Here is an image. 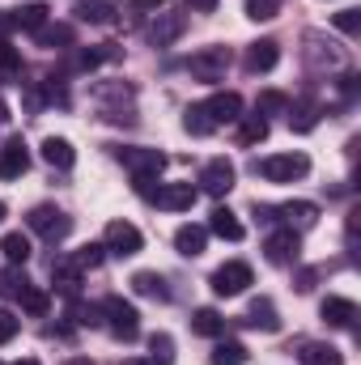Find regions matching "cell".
Masks as SVG:
<instances>
[{
    "mask_svg": "<svg viewBox=\"0 0 361 365\" xmlns=\"http://www.w3.org/2000/svg\"><path fill=\"white\" fill-rule=\"evenodd\" d=\"M98 310L106 314V327H111V336H115V340H123V344H128V340H136V336H141V314H136V306H132V302H123V297H115V293H111V297H102V306H98Z\"/></svg>",
    "mask_w": 361,
    "mask_h": 365,
    "instance_id": "cell-1",
    "label": "cell"
},
{
    "mask_svg": "<svg viewBox=\"0 0 361 365\" xmlns=\"http://www.w3.org/2000/svg\"><path fill=\"white\" fill-rule=\"evenodd\" d=\"M255 175L268 182H293L310 175V158L306 153H276V158H264L255 162Z\"/></svg>",
    "mask_w": 361,
    "mask_h": 365,
    "instance_id": "cell-2",
    "label": "cell"
},
{
    "mask_svg": "<svg viewBox=\"0 0 361 365\" xmlns=\"http://www.w3.org/2000/svg\"><path fill=\"white\" fill-rule=\"evenodd\" d=\"M230 47H204V51H195L191 60H187V73L195 77V81H204V86H217V81H225V73H230Z\"/></svg>",
    "mask_w": 361,
    "mask_h": 365,
    "instance_id": "cell-3",
    "label": "cell"
},
{
    "mask_svg": "<svg viewBox=\"0 0 361 365\" xmlns=\"http://www.w3.org/2000/svg\"><path fill=\"white\" fill-rule=\"evenodd\" d=\"M26 225H30L34 234H43L47 242H60V238H68L73 217H68L64 208H56V204H34L30 217H26Z\"/></svg>",
    "mask_w": 361,
    "mask_h": 365,
    "instance_id": "cell-4",
    "label": "cell"
},
{
    "mask_svg": "<svg viewBox=\"0 0 361 365\" xmlns=\"http://www.w3.org/2000/svg\"><path fill=\"white\" fill-rule=\"evenodd\" d=\"M115 158H119L136 179H153V175L166 170V153H162V149H141V145H132V149H115Z\"/></svg>",
    "mask_w": 361,
    "mask_h": 365,
    "instance_id": "cell-5",
    "label": "cell"
},
{
    "mask_svg": "<svg viewBox=\"0 0 361 365\" xmlns=\"http://www.w3.org/2000/svg\"><path fill=\"white\" fill-rule=\"evenodd\" d=\"M251 280H255V276H251V264L230 259V264H221V268L213 272V293H217V297H238V293H247Z\"/></svg>",
    "mask_w": 361,
    "mask_h": 365,
    "instance_id": "cell-6",
    "label": "cell"
},
{
    "mask_svg": "<svg viewBox=\"0 0 361 365\" xmlns=\"http://www.w3.org/2000/svg\"><path fill=\"white\" fill-rule=\"evenodd\" d=\"M102 247H106L111 255L128 259V255H136V251L145 247V238H141V230H136L132 221H111V225H106V238H102Z\"/></svg>",
    "mask_w": 361,
    "mask_h": 365,
    "instance_id": "cell-7",
    "label": "cell"
},
{
    "mask_svg": "<svg viewBox=\"0 0 361 365\" xmlns=\"http://www.w3.org/2000/svg\"><path fill=\"white\" fill-rule=\"evenodd\" d=\"M298 251H302V238L293 234V225H289V230H276V234H268V242H264V255H268V264H276V268L298 264Z\"/></svg>",
    "mask_w": 361,
    "mask_h": 365,
    "instance_id": "cell-8",
    "label": "cell"
},
{
    "mask_svg": "<svg viewBox=\"0 0 361 365\" xmlns=\"http://www.w3.org/2000/svg\"><path fill=\"white\" fill-rule=\"evenodd\" d=\"M26 170H30V149H26L21 136H9L4 149H0V175L4 179H21Z\"/></svg>",
    "mask_w": 361,
    "mask_h": 365,
    "instance_id": "cell-9",
    "label": "cell"
},
{
    "mask_svg": "<svg viewBox=\"0 0 361 365\" xmlns=\"http://www.w3.org/2000/svg\"><path fill=\"white\" fill-rule=\"evenodd\" d=\"M200 187H204L208 195H225V191L234 187V162H230V158H213V162L200 170Z\"/></svg>",
    "mask_w": 361,
    "mask_h": 365,
    "instance_id": "cell-10",
    "label": "cell"
},
{
    "mask_svg": "<svg viewBox=\"0 0 361 365\" xmlns=\"http://www.w3.org/2000/svg\"><path fill=\"white\" fill-rule=\"evenodd\" d=\"M204 110H208V119L221 128V123H238L243 119V98L234 90H225V93H213L208 102H204Z\"/></svg>",
    "mask_w": 361,
    "mask_h": 365,
    "instance_id": "cell-11",
    "label": "cell"
},
{
    "mask_svg": "<svg viewBox=\"0 0 361 365\" xmlns=\"http://www.w3.org/2000/svg\"><path fill=\"white\" fill-rule=\"evenodd\" d=\"M276 64H280V43L276 38H260V43L247 47V60H243L247 73H272Z\"/></svg>",
    "mask_w": 361,
    "mask_h": 365,
    "instance_id": "cell-12",
    "label": "cell"
},
{
    "mask_svg": "<svg viewBox=\"0 0 361 365\" xmlns=\"http://www.w3.org/2000/svg\"><path fill=\"white\" fill-rule=\"evenodd\" d=\"M153 204L166 208V212H183V208L195 204V187H191V182H166V187L153 191Z\"/></svg>",
    "mask_w": 361,
    "mask_h": 365,
    "instance_id": "cell-13",
    "label": "cell"
},
{
    "mask_svg": "<svg viewBox=\"0 0 361 365\" xmlns=\"http://www.w3.org/2000/svg\"><path fill=\"white\" fill-rule=\"evenodd\" d=\"M183 30H187V17L183 13H158V21L149 26V43L153 47H166V43H175Z\"/></svg>",
    "mask_w": 361,
    "mask_h": 365,
    "instance_id": "cell-14",
    "label": "cell"
},
{
    "mask_svg": "<svg viewBox=\"0 0 361 365\" xmlns=\"http://www.w3.org/2000/svg\"><path fill=\"white\" fill-rule=\"evenodd\" d=\"M208 230H213L217 238H225V242H243V234H247V230H243V221H238L225 204H217V208L208 212Z\"/></svg>",
    "mask_w": 361,
    "mask_h": 365,
    "instance_id": "cell-15",
    "label": "cell"
},
{
    "mask_svg": "<svg viewBox=\"0 0 361 365\" xmlns=\"http://www.w3.org/2000/svg\"><path fill=\"white\" fill-rule=\"evenodd\" d=\"M319 314H323L332 327H353V323H357V302H349V297H323Z\"/></svg>",
    "mask_w": 361,
    "mask_h": 365,
    "instance_id": "cell-16",
    "label": "cell"
},
{
    "mask_svg": "<svg viewBox=\"0 0 361 365\" xmlns=\"http://www.w3.org/2000/svg\"><path fill=\"white\" fill-rule=\"evenodd\" d=\"M43 162H47V166H56V170H73L77 149H73L64 136H47V140H43Z\"/></svg>",
    "mask_w": 361,
    "mask_h": 365,
    "instance_id": "cell-17",
    "label": "cell"
},
{
    "mask_svg": "<svg viewBox=\"0 0 361 365\" xmlns=\"http://www.w3.org/2000/svg\"><path fill=\"white\" fill-rule=\"evenodd\" d=\"M298 361H302V365H345V357H340V349H336V344L306 340V344H302V353H298Z\"/></svg>",
    "mask_w": 361,
    "mask_h": 365,
    "instance_id": "cell-18",
    "label": "cell"
},
{
    "mask_svg": "<svg viewBox=\"0 0 361 365\" xmlns=\"http://www.w3.org/2000/svg\"><path fill=\"white\" fill-rule=\"evenodd\" d=\"M119 51L111 47V43H102V47H90V51H73L68 56V73H90V68H98L102 60H115Z\"/></svg>",
    "mask_w": 361,
    "mask_h": 365,
    "instance_id": "cell-19",
    "label": "cell"
},
{
    "mask_svg": "<svg viewBox=\"0 0 361 365\" xmlns=\"http://www.w3.org/2000/svg\"><path fill=\"white\" fill-rule=\"evenodd\" d=\"M204 242H208V230L204 225H179V234H175V247H179V255H187V259L204 255Z\"/></svg>",
    "mask_w": 361,
    "mask_h": 365,
    "instance_id": "cell-20",
    "label": "cell"
},
{
    "mask_svg": "<svg viewBox=\"0 0 361 365\" xmlns=\"http://www.w3.org/2000/svg\"><path fill=\"white\" fill-rule=\"evenodd\" d=\"M247 323H251V327H260V331H280V314H276V306H272L268 297H255V302H251Z\"/></svg>",
    "mask_w": 361,
    "mask_h": 365,
    "instance_id": "cell-21",
    "label": "cell"
},
{
    "mask_svg": "<svg viewBox=\"0 0 361 365\" xmlns=\"http://www.w3.org/2000/svg\"><path fill=\"white\" fill-rule=\"evenodd\" d=\"M319 123V102L302 98V102H289V128L293 132H310Z\"/></svg>",
    "mask_w": 361,
    "mask_h": 365,
    "instance_id": "cell-22",
    "label": "cell"
},
{
    "mask_svg": "<svg viewBox=\"0 0 361 365\" xmlns=\"http://www.w3.org/2000/svg\"><path fill=\"white\" fill-rule=\"evenodd\" d=\"M191 331H195V336H208V340H217V336L225 331V319H221L213 306H200V310L191 314Z\"/></svg>",
    "mask_w": 361,
    "mask_h": 365,
    "instance_id": "cell-23",
    "label": "cell"
},
{
    "mask_svg": "<svg viewBox=\"0 0 361 365\" xmlns=\"http://www.w3.org/2000/svg\"><path fill=\"white\" fill-rule=\"evenodd\" d=\"M132 289H136L141 297H158V302H171L166 276H158V272H136V276H132Z\"/></svg>",
    "mask_w": 361,
    "mask_h": 365,
    "instance_id": "cell-24",
    "label": "cell"
},
{
    "mask_svg": "<svg viewBox=\"0 0 361 365\" xmlns=\"http://www.w3.org/2000/svg\"><path fill=\"white\" fill-rule=\"evenodd\" d=\"M34 34H39V47H73V38H77L68 21H56V26L47 21V26H39Z\"/></svg>",
    "mask_w": 361,
    "mask_h": 365,
    "instance_id": "cell-25",
    "label": "cell"
},
{
    "mask_svg": "<svg viewBox=\"0 0 361 365\" xmlns=\"http://www.w3.org/2000/svg\"><path fill=\"white\" fill-rule=\"evenodd\" d=\"M260 140H268V119L255 110V115H243L238 119V145H260Z\"/></svg>",
    "mask_w": 361,
    "mask_h": 365,
    "instance_id": "cell-26",
    "label": "cell"
},
{
    "mask_svg": "<svg viewBox=\"0 0 361 365\" xmlns=\"http://www.w3.org/2000/svg\"><path fill=\"white\" fill-rule=\"evenodd\" d=\"M77 17L90 21V26H111L115 21V4L111 0H86V4H77Z\"/></svg>",
    "mask_w": 361,
    "mask_h": 365,
    "instance_id": "cell-27",
    "label": "cell"
},
{
    "mask_svg": "<svg viewBox=\"0 0 361 365\" xmlns=\"http://www.w3.org/2000/svg\"><path fill=\"white\" fill-rule=\"evenodd\" d=\"M13 26L17 30H39V26H47V4H21V9H13Z\"/></svg>",
    "mask_w": 361,
    "mask_h": 365,
    "instance_id": "cell-28",
    "label": "cell"
},
{
    "mask_svg": "<svg viewBox=\"0 0 361 365\" xmlns=\"http://www.w3.org/2000/svg\"><path fill=\"white\" fill-rule=\"evenodd\" d=\"M0 255H4L9 264H26V259H30V238H26L21 230H17V234H4V238H0Z\"/></svg>",
    "mask_w": 361,
    "mask_h": 365,
    "instance_id": "cell-29",
    "label": "cell"
},
{
    "mask_svg": "<svg viewBox=\"0 0 361 365\" xmlns=\"http://www.w3.org/2000/svg\"><path fill=\"white\" fill-rule=\"evenodd\" d=\"M51 276H56V289L60 293H77V284H81V268L73 264V259H60V264H51Z\"/></svg>",
    "mask_w": 361,
    "mask_h": 365,
    "instance_id": "cell-30",
    "label": "cell"
},
{
    "mask_svg": "<svg viewBox=\"0 0 361 365\" xmlns=\"http://www.w3.org/2000/svg\"><path fill=\"white\" fill-rule=\"evenodd\" d=\"M183 128H187L191 136H208V132H217V123L208 119V110H204V102H195V106H187V115H183Z\"/></svg>",
    "mask_w": 361,
    "mask_h": 365,
    "instance_id": "cell-31",
    "label": "cell"
},
{
    "mask_svg": "<svg viewBox=\"0 0 361 365\" xmlns=\"http://www.w3.org/2000/svg\"><path fill=\"white\" fill-rule=\"evenodd\" d=\"M213 365H247V344H238V340H221L217 349H213Z\"/></svg>",
    "mask_w": 361,
    "mask_h": 365,
    "instance_id": "cell-32",
    "label": "cell"
},
{
    "mask_svg": "<svg viewBox=\"0 0 361 365\" xmlns=\"http://www.w3.org/2000/svg\"><path fill=\"white\" fill-rule=\"evenodd\" d=\"M280 217H289V221H298V225H315V221H319V204H310V200H293V204L280 208Z\"/></svg>",
    "mask_w": 361,
    "mask_h": 365,
    "instance_id": "cell-33",
    "label": "cell"
},
{
    "mask_svg": "<svg viewBox=\"0 0 361 365\" xmlns=\"http://www.w3.org/2000/svg\"><path fill=\"white\" fill-rule=\"evenodd\" d=\"M17 297H21V310H26V314H34V319H43V314H47V306H51V297H47L43 289H34V284H26Z\"/></svg>",
    "mask_w": 361,
    "mask_h": 365,
    "instance_id": "cell-34",
    "label": "cell"
},
{
    "mask_svg": "<svg viewBox=\"0 0 361 365\" xmlns=\"http://www.w3.org/2000/svg\"><path fill=\"white\" fill-rule=\"evenodd\" d=\"M149 353H153V357H149L153 365H171L175 361V340H171L166 331H153V336H149Z\"/></svg>",
    "mask_w": 361,
    "mask_h": 365,
    "instance_id": "cell-35",
    "label": "cell"
},
{
    "mask_svg": "<svg viewBox=\"0 0 361 365\" xmlns=\"http://www.w3.org/2000/svg\"><path fill=\"white\" fill-rule=\"evenodd\" d=\"M255 110H260V115H280V110H289V98L280 90H264L255 98Z\"/></svg>",
    "mask_w": 361,
    "mask_h": 365,
    "instance_id": "cell-36",
    "label": "cell"
},
{
    "mask_svg": "<svg viewBox=\"0 0 361 365\" xmlns=\"http://www.w3.org/2000/svg\"><path fill=\"white\" fill-rule=\"evenodd\" d=\"M280 13V0H247V17L251 21H272Z\"/></svg>",
    "mask_w": 361,
    "mask_h": 365,
    "instance_id": "cell-37",
    "label": "cell"
},
{
    "mask_svg": "<svg viewBox=\"0 0 361 365\" xmlns=\"http://www.w3.org/2000/svg\"><path fill=\"white\" fill-rule=\"evenodd\" d=\"M332 21H336V30H345L349 38H357V34H361V17H357V9H340V13H336Z\"/></svg>",
    "mask_w": 361,
    "mask_h": 365,
    "instance_id": "cell-38",
    "label": "cell"
},
{
    "mask_svg": "<svg viewBox=\"0 0 361 365\" xmlns=\"http://www.w3.org/2000/svg\"><path fill=\"white\" fill-rule=\"evenodd\" d=\"M102 251H106V247H98V242H90V247H81V251L73 255V264H77L81 272H86V268H98V264H102Z\"/></svg>",
    "mask_w": 361,
    "mask_h": 365,
    "instance_id": "cell-39",
    "label": "cell"
},
{
    "mask_svg": "<svg viewBox=\"0 0 361 365\" xmlns=\"http://www.w3.org/2000/svg\"><path fill=\"white\" fill-rule=\"evenodd\" d=\"M0 73H21V56L17 47H9V38H0Z\"/></svg>",
    "mask_w": 361,
    "mask_h": 365,
    "instance_id": "cell-40",
    "label": "cell"
},
{
    "mask_svg": "<svg viewBox=\"0 0 361 365\" xmlns=\"http://www.w3.org/2000/svg\"><path fill=\"white\" fill-rule=\"evenodd\" d=\"M30 280H26V272H17V264H13V272L0 276V293H21Z\"/></svg>",
    "mask_w": 361,
    "mask_h": 365,
    "instance_id": "cell-41",
    "label": "cell"
},
{
    "mask_svg": "<svg viewBox=\"0 0 361 365\" xmlns=\"http://www.w3.org/2000/svg\"><path fill=\"white\" fill-rule=\"evenodd\" d=\"M17 327H21V319H17L13 310H0V344H9V340L17 336Z\"/></svg>",
    "mask_w": 361,
    "mask_h": 365,
    "instance_id": "cell-42",
    "label": "cell"
},
{
    "mask_svg": "<svg viewBox=\"0 0 361 365\" xmlns=\"http://www.w3.org/2000/svg\"><path fill=\"white\" fill-rule=\"evenodd\" d=\"M315 280H319V268H302L293 284H298V293H310V289H315Z\"/></svg>",
    "mask_w": 361,
    "mask_h": 365,
    "instance_id": "cell-43",
    "label": "cell"
},
{
    "mask_svg": "<svg viewBox=\"0 0 361 365\" xmlns=\"http://www.w3.org/2000/svg\"><path fill=\"white\" fill-rule=\"evenodd\" d=\"M187 9H191V13H213L217 0H187Z\"/></svg>",
    "mask_w": 361,
    "mask_h": 365,
    "instance_id": "cell-44",
    "label": "cell"
},
{
    "mask_svg": "<svg viewBox=\"0 0 361 365\" xmlns=\"http://www.w3.org/2000/svg\"><path fill=\"white\" fill-rule=\"evenodd\" d=\"M17 26H13V13H0V38H9Z\"/></svg>",
    "mask_w": 361,
    "mask_h": 365,
    "instance_id": "cell-45",
    "label": "cell"
},
{
    "mask_svg": "<svg viewBox=\"0 0 361 365\" xmlns=\"http://www.w3.org/2000/svg\"><path fill=\"white\" fill-rule=\"evenodd\" d=\"M136 9H158V4H166V0H132Z\"/></svg>",
    "mask_w": 361,
    "mask_h": 365,
    "instance_id": "cell-46",
    "label": "cell"
},
{
    "mask_svg": "<svg viewBox=\"0 0 361 365\" xmlns=\"http://www.w3.org/2000/svg\"><path fill=\"white\" fill-rule=\"evenodd\" d=\"M64 365H93V361H90V357H68Z\"/></svg>",
    "mask_w": 361,
    "mask_h": 365,
    "instance_id": "cell-47",
    "label": "cell"
},
{
    "mask_svg": "<svg viewBox=\"0 0 361 365\" xmlns=\"http://www.w3.org/2000/svg\"><path fill=\"white\" fill-rule=\"evenodd\" d=\"M4 119H9V106H4V98H0V123H4Z\"/></svg>",
    "mask_w": 361,
    "mask_h": 365,
    "instance_id": "cell-48",
    "label": "cell"
},
{
    "mask_svg": "<svg viewBox=\"0 0 361 365\" xmlns=\"http://www.w3.org/2000/svg\"><path fill=\"white\" fill-rule=\"evenodd\" d=\"M123 365H153V361H141V357H132V361H123Z\"/></svg>",
    "mask_w": 361,
    "mask_h": 365,
    "instance_id": "cell-49",
    "label": "cell"
},
{
    "mask_svg": "<svg viewBox=\"0 0 361 365\" xmlns=\"http://www.w3.org/2000/svg\"><path fill=\"white\" fill-rule=\"evenodd\" d=\"M17 365H39V361H34V357H26V361H17Z\"/></svg>",
    "mask_w": 361,
    "mask_h": 365,
    "instance_id": "cell-50",
    "label": "cell"
},
{
    "mask_svg": "<svg viewBox=\"0 0 361 365\" xmlns=\"http://www.w3.org/2000/svg\"><path fill=\"white\" fill-rule=\"evenodd\" d=\"M0 221H4V200H0Z\"/></svg>",
    "mask_w": 361,
    "mask_h": 365,
    "instance_id": "cell-51",
    "label": "cell"
}]
</instances>
